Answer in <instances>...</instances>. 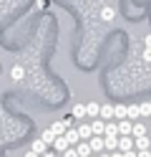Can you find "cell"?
Returning <instances> with one entry per match:
<instances>
[{
  "instance_id": "4fadbf2b",
  "label": "cell",
  "mask_w": 151,
  "mask_h": 157,
  "mask_svg": "<svg viewBox=\"0 0 151 157\" xmlns=\"http://www.w3.org/2000/svg\"><path fill=\"white\" fill-rule=\"evenodd\" d=\"M10 76H13V78H15V81H20V78H23V76H25V68H23V66H20V63H15L13 68H10Z\"/></svg>"
},
{
  "instance_id": "9c48e42d",
  "label": "cell",
  "mask_w": 151,
  "mask_h": 157,
  "mask_svg": "<svg viewBox=\"0 0 151 157\" xmlns=\"http://www.w3.org/2000/svg\"><path fill=\"white\" fill-rule=\"evenodd\" d=\"M53 150H56L58 155H63L66 150H70V142L66 140V134H63V137H58V140H56V144H53Z\"/></svg>"
},
{
  "instance_id": "ac0fdd59",
  "label": "cell",
  "mask_w": 151,
  "mask_h": 157,
  "mask_svg": "<svg viewBox=\"0 0 151 157\" xmlns=\"http://www.w3.org/2000/svg\"><path fill=\"white\" fill-rule=\"evenodd\" d=\"M141 117V104H131L128 106V119H138Z\"/></svg>"
},
{
  "instance_id": "f1b7e54d",
  "label": "cell",
  "mask_w": 151,
  "mask_h": 157,
  "mask_svg": "<svg viewBox=\"0 0 151 157\" xmlns=\"http://www.w3.org/2000/svg\"><path fill=\"white\" fill-rule=\"evenodd\" d=\"M60 157H63V155H60Z\"/></svg>"
},
{
  "instance_id": "5bb4252c",
  "label": "cell",
  "mask_w": 151,
  "mask_h": 157,
  "mask_svg": "<svg viewBox=\"0 0 151 157\" xmlns=\"http://www.w3.org/2000/svg\"><path fill=\"white\" fill-rule=\"evenodd\" d=\"M151 147V140H149V134L146 137H136V150L141 152V150H149Z\"/></svg>"
},
{
  "instance_id": "5b68a950",
  "label": "cell",
  "mask_w": 151,
  "mask_h": 157,
  "mask_svg": "<svg viewBox=\"0 0 151 157\" xmlns=\"http://www.w3.org/2000/svg\"><path fill=\"white\" fill-rule=\"evenodd\" d=\"M70 114H73L76 117V119H86V117H88V104H73V109H70Z\"/></svg>"
},
{
  "instance_id": "7a4b0ae2",
  "label": "cell",
  "mask_w": 151,
  "mask_h": 157,
  "mask_svg": "<svg viewBox=\"0 0 151 157\" xmlns=\"http://www.w3.org/2000/svg\"><path fill=\"white\" fill-rule=\"evenodd\" d=\"M91 127H93V134H96V137H106V127H108V122L98 117V119L91 122Z\"/></svg>"
},
{
  "instance_id": "9a60e30c",
  "label": "cell",
  "mask_w": 151,
  "mask_h": 157,
  "mask_svg": "<svg viewBox=\"0 0 151 157\" xmlns=\"http://www.w3.org/2000/svg\"><path fill=\"white\" fill-rule=\"evenodd\" d=\"M30 150H33V152H38V155H45V152H48V144H45L43 140H35Z\"/></svg>"
},
{
  "instance_id": "44dd1931",
  "label": "cell",
  "mask_w": 151,
  "mask_h": 157,
  "mask_svg": "<svg viewBox=\"0 0 151 157\" xmlns=\"http://www.w3.org/2000/svg\"><path fill=\"white\" fill-rule=\"evenodd\" d=\"M63 157H81V155H78L76 147H70V150H66V152H63Z\"/></svg>"
},
{
  "instance_id": "e0dca14e",
  "label": "cell",
  "mask_w": 151,
  "mask_h": 157,
  "mask_svg": "<svg viewBox=\"0 0 151 157\" xmlns=\"http://www.w3.org/2000/svg\"><path fill=\"white\" fill-rule=\"evenodd\" d=\"M134 137H146V124L144 122H134Z\"/></svg>"
},
{
  "instance_id": "2e32d148",
  "label": "cell",
  "mask_w": 151,
  "mask_h": 157,
  "mask_svg": "<svg viewBox=\"0 0 151 157\" xmlns=\"http://www.w3.org/2000/svg\"><path fill=\"white\" fill-rule=\"evenodd\" d=\"M106 137H121V132H118V122H108V127H106Z\"/></svg>"
},
{
  "instance_id": "603a6c76",
  "label": "cell",
  "mask_w": 151,
  "mask_h": 157,
  "mask_svg": "<svg viewBox=\"0 0 151 157\" xmlns=\"http://www.w3.org/2000/svg\"><path fill=\"white\" fill-rule=\"evenodd\" d=\"M144 58H146V61H151V48L146 46V51H144Z\"/></svg>"
},
{
  "instance_id": "30bf717a",
  "label": "cell",
  "mask_w": 151,
  "mask_h": 157,
  "mask_svg": "<svg viewBox=\"0 0 151 157\" xmlns=\"http://www.w3.org/2000/svg\"><path fill=\"white\" fill-rule=\"evenodd\" d=\"M76 150H78L81 157H91V155H93V147H91V142H81V144H76Z\"/></svg>"
},
{
  "instance_id": "83f0119b",
  "label": "cell",
  "mask_w": 151,
  "mask_h": 157,
  "mask_svg": "<svg viewBox=\"0 0 151 157\" xmlns=\"http://www.w3.org/2000/svg\"><path fill=\"white\" fill-rule=\"evenodd\" d=\"M98 157H111V152H101V155H98Z\"/></svg>"
},
{
  "instance_id": "8fae6325",
  "label": "cell",
  "mask_w": 151,
  "mask_h": 157,
  "mask_svg": "<svg viewBox=\"0 0 151 157\" xmlns=\"http://www.w3.org/2000/svg\"><path fill=\"white\" fill-rule=\"evenodd\" d=\"M113 106H116V122L128 119V106L126 104H113Z\"/></svg>"
},
{
  "instance_id": "cb8c5ba5",
  "label": "cell",
  "mask_w": 151,
  "mask_h": 157,
  "mask_svg": "<svg viewBox=\"0 0 151 157\" xmlns=\"http://www.w3.org/2000/svg\"><path fill=\"white\" fill-rule=\"evenodd\" d=\"M138 157H151V150H141V152H138Z\"/></svg>"
},
{
  "instance_id": "277c9868",
  "label": "cell",
  "mask_w": 151,
  "mask_h": 157,
  "mask_svg": "<svg viewBox=\"0 0 151 157\" xmlns=\"http://www.w3.org/2000/svg\"><path fill=\"white\" fill-rule=\"evenodd\" d=\"M91 147H93V155H101L106 152V137H93V140H88Z\"/></svg>"
},
{
  "instance_id": "3957f363",
  "label": "cell",
  "mask_w": 151,
  "mask_h": 157,
  "mask_svg": "<svg viewBox=\"0 0 151 157\" xmlns=\"http://www.w3.org/2000/svg\"><path fill=\"white\" fill-rule=\"evenodd\" d=\"M118 132H121V137H134V122L131 119H121L118 122Z\"/></svg>"
},
{
  "instance_id": "8992f818",
  "label": "cell",
  "mask_w": 151,
  "mask_h": 157,
  "mask_svg": "<svg viewBox=\"0 0 151 157\" xmlns=\"http://www.w3.org/2000/svg\"><path fill=\"white\" fill-rule=\"evenodd\" d=\"M40 140H43L48 147H53V144H56V140H58V134H56V132L48 127V129H43V132H40Z\"/></svg>"
},
{
  "instance_id": "7402d4cb",
  "label": "cell",
  "mask_w": 151,
  "mask_h": 157,
  "mask_svg": "<svg viewBox=\"0 0 151 157\" xmlns=\"http://www.w3.org/2000/svg\"><path fill=\"white\" fill-rule=\"evenodd\" d=\"M124 157H138V150H131V152H124Z\"/></svg>"
},
{
  "instance_id": "484cf974",
  "label": "cell",
  "mask_w": 151,
  "mask_h": 157,
  "mask_svg": "<svg viewBox=\"0 0 151 157\" xmlns=\"http://www.w3.org/2000/svg\"><path fill=\"white\" fill-rule=\"evenodd\" d=\"M111 157H124V152H111Z\"/></svg>"
},
{
  "instance_id": "f546056e",
  "label": "cell",
  "mask_w": 151,
  "mask_h": 157,
  "mask_svg": "<svg viewBox=\"0 0 151 157\" xmlns=\"http://www.w3.org/2000/svg\"><path fill=\"white\" fill-rule=\"evenodd\" d=\"M43 157H45V155H43Z\"/></svg>"
},
{
  "instance_id": "6da1fadb",
  "label": "cell",
  "mask_w": 151,
  "mask_h": 157,
  "mask_svg": "<svg viewBox=\"0 0 151 157\" xmlns=\"http://www.w3.org/2000/svg\"><path fill=\"white\" fill-rule=\"evenodd\" d=\"M136 150V137H121L118 140V152H131Z\"/></svg>"
},
{
  "instance_id": "52a82bcc",
  "label": "cell",
  "mask_w": 151,
  "mask_h": 157,
  "mask_svg": "<svg viewBox=\"0 0 151 157\" xmlns=\"http://www.w3.org/2000/svg\"><path fill=\"white\" fill-rule=\"evenodd\" d=\"M78 134H81V140H83V142H88V140H93V127H91V124H81L78 127Z\"/></svg>"
},
{
  "instance_id": "4316f807",
  "label": "cell",
  "mask_w": 151,
  "mask_h": 157,
  "mask_svg": "<svg viewBox=\"0 0 151 157\" xmlns=\"http://www.w3.org/2000/svg\"><path fill=\"white\" fill-rule=\"evenodd\" d=\"M146 46H149V48H151V33H149V36H146Z\"/></svg>"
},
{
  "instance_id": "7c38bea8",
  "label": "cell",
  "mask_w": 151,
  "mask_h": 157,
  "mask_svg": "<svg viewBox=\"0 0 151 157\" xmlns=\"http://www.w3.org/2000/svg\"><path fill=\"white\" fill-rule=\"evenodd\" d=\"M118 140L121 137H106V152H118Z\"/></svg>"
},
{
  "instance_id": "ba28073f",
  "label": "cell",
  "mask_w": 151,
  "mask_h": 157,
  "mask_svg": "<svg viewBox=\"0 0 151 157\" xmlns=\"http://www.w3.org/2000/svg\"><path fill=\"white\" fill-rule=\"evenodd\" d=\"M101 18H103V23H111L116 18V8L113 5H103L101 8Z\"/></svg>"
},
{
  "instance_id": "d6986e66",
  "label": "cell",
  "mask_w": 151,
  "mask_h": 157,
  "mask_svg": "<svg viewBox=\"0 0 151 157\" xmlns=\"http://www.w3.org/2000/svg\"><path fill=\"white\" fill-rule=\"evenodd\" d=\"M101 109H103V106H98L96 101H91V104H88V117H93V119L101 117Z\"/></svg>"
},
{
  "instance_id": "d4e9b609",
  "label": "cell",
  "mask_w": 151,
  "mask_h": 157,
  "mask_svg": "<svg viewBox=\"0 0 151 157\" xmlns=\"http://www.w3.org/2000/svg\"><path fill=\"white\" fill-rule=\"evenodd\" d=\"M25 157H43V155H38V152H33V150H30V152H28Z\"/></svg>"
},
{
  "instance_id": "ffe728a7",
  "label": "cell",
  "mask_w": 151,
  "mask_h": 157,
  "mask_svg": "<svg viewBox=\"0 0 151 157\" xmlns=\"http://www.w3.org/2000/svg\"><path fill=\"white\" fill-rule=\"evenodd\" d=\"M141 117H151V104H149V101L141 104Z\"/></svg>"
}]
</instances>
